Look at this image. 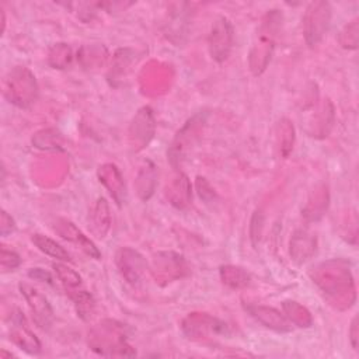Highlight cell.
I'll list each match as a JSON object with an SVG mask.
<instances>
[{"label": "cell", "mask_w": 359, "mask_h": 359, "mask_svg": "<svg viewBox=\"0 0 359 359\" xmlns=\"http://www.w3.org/2000/svg\"><path fill=\"white\" fill-rule=\"evenodd\" d=\"M53 231L65 240L74 243L76 246H79L90 258L94 260H101V253L99 250V247L93 243V240H90V237H87L74 222H70L67 219L59 218L56 219V222L53 224Z\"/></svg>", "instance_id": "cell-12"}, {"label": "cell", "mask_w": 359, "mask_h": 359, "mask_svg": "<svg viewBox=\"0 0 359 359\" xmlns=\"http://www.w3.org/2000/svg\"><path fill=\"white\" fill-rule=\"evenodd\" d=\"M10 341L17 345L22 351L28 355H38L42 351L41 341L38 337L28 328L24 316L20 310H16L12 315V327L9 331Z\"/></svg>", "instance_id": "cell-10"}, {"label": "cell", "mask_w": 359, "mask_h": 359, "mask_svg": "<svg viewBox=\"0 0 359 359\" xmlns=\"http://www.w3.org/2000/svg\"><path fill=\"white\" fill-rule=\"evenodd\" d=\"M317 250V237L308 229H298L290 244V253L291 258L297 264H305L308 260H310Z\"/></svg>", "instance_id": "cell-16"}, {"label": "cell", "mask_w": 359, "mask_h": 359, "mask_svg": "<svg viewBox=\"0 0 359 359\" xmlns=\"http://www.w3.org/2000/svg\"><path fill=\"white\" fill-rule=\"evenodd\" d=\"M28 276H30V278H33V279H35V281L47 282L48 285H53L52 275H51L48 271L42 269V268H33V269H30Z\"/></svg>", "instance_id": "cell-34"}, {"label": "cell", "mask_w": 359, "mask_h": 359, "mask_svg": "<svg viewBox=\"0 0 359 359\" xmlns=\"http://www.w3.org/2000/svg\"><path fill=\"white\" fill-rule=\"evenodd\" d=\"M89 347L96 353L108 358H132L136 355L128 342L124 324L115 320L100 322L89 333Z\"/></svg>", "instance_id": "cell-1"}, {"label": "cell", "mask_w": 359, "mask_h": 359, "mask_svg": "<svg viewBox=\"0 0 359 359\" xmlns=\"http://www.w3.org/2000/svg\"><path fill=\"white\" fill-rule=\"evenodd\" d=\"M235 30L231 20L225 16H219L213 20L208 35V51L210 58L222 63L228 60L233 49Z\"/></svg>", "instance_id": "cell-5"}, {"label": "cell", "mask_w": 359, "mask_h": 359, "mask_svg": "<svg viewBox=\"0 0 359 359\" xmlns=\"http://www.w3.org/2000/svg\"><path fill=\"white\" fill-rule=\"evenodd\" d=\"M358 340H359V330H358V316H355L351 322V327H349V341L352 348L358 352Z\"/></svg>", "instance_id": "cell-35"}, {"label": "cell", "mask_w": 359, "mask_h": 359, "mask_svg": "<svg viewBox=\"0 0 359 359\" xmlns=\"http://www.w3.org/2000/svg\"><path fill=\"white\" fill-rule=\"evenodd\" d=\"M282 22L283 16L279 10H271L262 19L249 56L250 70L254 76H260L265 72L272 56L275 40L282 28Z\"/></svg>", "instance_id": "cell-2"}, {"label": "cell", "mask_w": 359, "mask_h": 359, "mask_svg": "<svg viewBox=\"0 0 359 359\" xmlns=\"http://www.w3.org/2000/svg\"><path fill=\"white\" fill-rule=\"evenodd\" d=\"M219 274L224 285L229 286L232 290L246 288V286L250 285V281H251L250 274L236 265H224L221 267Z\"/></svg>", "instance_id": "cell-24"}, {"label": "cell", "mask_w": 359, "mask_h": 359, "mask_svg": "<svg viewBox=\"0 0 359 359\" xmlns=\"http://www.w3.org/2000/svg\"><path fill=\"white\" fill-rule=\"evenodd\" d=\"M340 44L345 49H356L358 48V40H359V23L358 19H353L351 23H348L342 31L340 33Z\"/></svg>", "instance_id": "cell-29"}, {"label": "cell", "mask_w": 359, "mask_h": 359, "mask_svg": "<svg viewBox=\"0 0 359 359\" xmlns=\"http://www.w3.org/2000/svg\"><path fill=\"white\" fill-rule=\"evenodd\" d=\"M19 290L31 310L35 324L42 330H49L55 316H53V309L49 301L47 299V297L27 282H22L19 285Z\"/></svg>", "instance_id": "cell-9"}, {"label": "cell", "mask_w": 359, "mask_h": 359, "mask_svg": "<svg viewBox=\"0 0 359 359\" xmlns=\"http://www.w3.org/2000/svg\"><path fill=\"white\" fill-rule=\"evenodd\" d=\"M205 122H206V114L199 112L195 117H192L191 119H188L185 122V125L177 132L173 143L170 145V149L167 152L169 159L174 167H177L181 163V160L184 159L188 149L192 148L197 137L199 136L201 128L203 126Z\"/></svg>", "instance_id": "cell-7"}, {"label": "cell", "mask_w": 359, "mask_h": 359, "mask_svg": "<svg viewBox=\"0 0 359 359\" xmlns=\"http://www.w3.org/2000/svg\"><path fill=\"white\" fill-rule=\"evenodd\" d=\"M52 268H53L58 279L60 281L67 297L81 291V290H85L82 276L74 268H70L69 265H66L63 262H55L52 265Z\"/></svg>", "instance_id": "cell-19"}, {"label": "cell", "mask_w": 359, "mask_h": 359, "mask_svg": "<svg viewBox=\"0 0 359 359\" xmlns=\"http://www.w3.org/2000/svg\"><path fill=\"white\" fill-rule=\"evenodd\" d=\"M34 147L44 151H63L62 135L55 129H44L34 135Z\"/></svg>", "instance_id": "cell-26"}, {"label": "cell", "mask_w": 359, "mask_h": 359, "mask_svg": "<svg viewBox=\"0 0 359 359\" xmlns=\"http://www.w3.org/2000/svg\"><path fill=\"white\" fill-rule=\"evenodd\" d=\"M0 356H2V358H12V356H13V353L6 352L5 349H2V351H0Z\"/></svg>", "instance_id": "cell-37"}, {"label": "cell", "mask_w": 359, "mask_h": 359, "mask_svg": "<svg viewBox=\"0 0 359 359\" xmlns=\"http://www.w3.org/2000/svg\"><path fill=\"white\" fill-rule=\"evenodd\" d=\"M276 139L279 153L283 159L288 158L294 151L295 128L288 118H282L276 125Z\"/></svg>", "instance_id": "cell-21"}, {"label": "cell", "mask_w": 359, "mask_h": 359, "mask_svg": "<svg viewBox=\"0 0 359 359\" xmlns=\"http://www.w3.org/2000/svg\"><path fill=\"white\" fill-rule=\"evenodd\" d=\"M97 176L100 183L107 188L108 194L115 201V203L118 206H122L126 202L128 191L119 169L112 163H107L99 167Z\"/></svg>", "instance_id": "cell-14"}, {"label": "cell", "mask_w": 359, "mask_h": 359, "mask_svg": "<svg viewBox=\"0 0 359 359\" xmlns=\"http://www.w3.org/2000/svg\"><path fill=\"white\" fill-rule=\"evenodd\" d=\"M22 265V257L15 251L9 250L6 246L0 247V267L2 272H10Z\"/></svg>", "instance_id": "cell-30"}, {"label": "cell", "mask_w": 359, "mask_h": 359, "mask_svg": "<svg viewBox=\"0 0 359 359\" xmlns=\"http://www.w3.org/2000/svg\"><path fill=\"white\" fill-rule=\"evenodd\" d=\"M89 231L93 236L103 240L111 231L112 217L110 203L104 197L97 198L89 213Z\"/></svg>", "instance_id": "cell-15"}, {"label": "cell", "mask_w": 359, "mask_h": 359, "mask_svg": "<svg viewBox=\"0 0 359 359\" xmlns=\"http://www.w3.org/2000/svg\"><path fill=\"white\" fill-rule=\"evenodd\" d=\"M166 35L177 47H180L181 44L185 42V40L188 37V15H187V12H177L170 17V20L167 23Z\"/></svg>", "instance_id": "cell-22"}, {"label": "cell", "mask_w": 359, "mask_h": 359, "mask_svg": "<svg viewBox=\"0 0 359 359\" xmlns=\"http://www.w3.org/2000/svg\"><path fill=\"white\" fill-rule=\"evenodd\" d=\"M115 265L121 276L132 286L143 282L148 271V262L137 250L131 247H121L115 253Z\"/></svg>", "instance_id": "cell-8"}, {"label": "cell", "mask_w": 359, "mask_h": 359, "mask_svg": "<svg viewBox=\"0 0 359 359\" xmlns=\"http://www.w3.org/2000/svg\"><path fill=\"white\" fill-rule=\"evenodd\" d=\"M155 115L151 107H142L129 126V137L139 149L147 148L155 136Z\"/></svg>", "instance_id": "cell-11"}, {"label": "cell", "mask_w": 359, "mask_h": 359, "mask_svg": "<svg viewBox=\"0 0 359 359\" xmlns=\"http://www.w3.org/2000/svg\"><path fill=\"white\" fill-rule=\"evenodd\" d=\"M328 208V191L326 187H322V191L315 192V203L309 202L303 210V217L309 222L319 221Z\"/></svg>", "instance_id": "cell-25"}, {"label": "cell", "mask_w": 359, "mask_h": 359, "mask_svg": "<svg viewBox=\"0 0 359 359\" xmlns=\"http://www.w3.org/2000/svg\"><path fill=\"white\" fill-rule=\"evenodd\" d=\"M282 310L285 317L288 319L294 326L309 328L313 324L312 313L299 302L295 301H285L282 302Z\"/></svg>", "instance_id": "cell-20"}, {"label": "cell", "mask_w": 359, "mask_h": 359, "mask_svg": "<svg viewBox=\"0 0 359 359\" xmlns=\"http://www.w3.org/2000/svg\"><path fill=\"white\" fill-rule=\"evenodd\" d=\"M181 330L190 340L195 341L217 338L219 335L229 334V327L226 323L206 313H190L183 320Z\"/></svg>", "instance_id": "cell-6"}, {"label": "cell", "mask_w": 359, "mask_h": 359, "mask_svg": "<svg viewBox=\"0 0 359 359\" xmlns=\"http://www.w3.org/2000/svg\"><path fill=\"white\" fill-rule=\"evenodd\" d=\"M3 94L19 108L31 107L38 99V83L33 72L26 66L10 69L3 81Z\"/></svg>", "instance_id": "cell-3"}, {"label": "cell", "mask_w": 359, "mask_h": 359, "mask_svg": "<svg viewBox=\"0 0 359 359\" xmlns=\"http://www.w3.org/2000/svg\"><path fill=\"white\" fill-rule=\"evenodd\" d=\"M0 12H2V34H3L6 30V13L3 9H0Z\"/></svg>", "instance_id": "cell-36"}, {"label": "cell", "mask_w": 359, "mask_h": 359, "mask_svg": "<svg viewBox=\"0 0 359 359\" xmlns=\"http://www.w3.org/2000/svg\"><path fill=\"white\" fill-rule=\"evenodd\" d=\"M72 60L70 48L66 44H56L49 51L48 62L53 69H65Z\"/></svg>", "instance_id": "cell-28"}, {"label": "cell", "mask_w": 359, "mask_h": 359, "mask_svg": "<svg viewBox=\"0 0 359 359\" xmlns=\"http://www.w3.org/2000/svg\"><path fill=\"white\" fill-rule=\"evenodd\" d=\"M333 10L328 2H312L303 16V37L306 44L313 48L319 45L331 23Z\"/></svg>", "instance_id": "cell-4"}, {"label": "cell", "mask_w": 359, "mask_h": 359, "mask_svg": "<svg viewBox=\"0 0 359 359\" xmlns=\"http://www.w3.org/2000/svg\"><path fill=\"white\" fill-rule=\"evenodd\" d=\"M158 181L156 166L152 162H145L136 177V192L142 201H149L155 192Z\"/></svg>", "instance_id": "cell-18"}, {"label": "cell", "mask_w": 359, "mask_h": 359, "mask_svg": "<svg viewBox=\"0 0 359 359\" xmlns=\"http://www.w3.org/2000/svg\"><path fill=\"white\" fill-rule=\"evenodd\" d=\"M15 231H16L15 219L3 209L2 213H0V235H2V237H6L12 235Z\"/></svg>", "instance_id": "cell-33"}, {"label": "cell", "mask_w": 359, "mask_h": 359, "mask_svg": "<svg viewBox=\"0 0 359 359\" xmlns=\"http://www.w3.org/2000/svg\"><path fill=\"white\" fill-rule=\"evenodd\" d=\"M197 190H198V195L202 201H205L206 203L213 202L217 199V192H215L213 187L208 183L206 178L203 177H197Z\"/></svg>", "instance_id": "cell-32"}, {"label": "cell", "mask_w": 359, "mask_h": 359, "mask_svg": "<svg viewBox=\"0 0 359 359\" xmlns=\"http://www.w3.org/2000/svg\"><path fill=\"white\" fill-rule=\"evenodd\" d=\"M264 224H265V217L262 210L261 209L254 210L250 221V240L256 249L261 240V236L264 232Z\"/></svg>", "instance_id": "cell-31"}, {"label": "cell", "mask_w": 359, "mask_h": 359, "mask_svg": "<svg viewBox=\"0 0 359 359\" xmlns=\"http://www.w3.org/2000/svg\"><path fill=\"white\" fill-rule=\"evenodd\" d=\"M244 309L253 319H256L260 324L272 331L291 333L294 330V324L285 317L283 313L274 308L261 305H247L244 306Z\"/></svg>", "instance_id": "cell-13"}, {"label": "cell", "mask_w": 359, "mask_h": 359, "mask_svg": "<svg viewBox=\"0 0 359 359\" xmlns=\"http://www.w3.org/2000/svg\"><path fill=\"white\" fill-rule=\"evenodd\" d=\"M166 195L173 206L178 209L187 208L191 203V198H192L190 178L184 173H178L177 177L167 187Z\"/></svg>", "instance_id": "cell-17"}, {"label": "cell", "mask_w": 359, "mask_h": 359, "mask_svg": "<svg viewBox=\"0 0 359 359\" xmlns=\"http://www.w3.org/2000/svg\"><path fill=\"white\" fill-rule=\"evenodd\" d=\"M31 242L45 256H49V257H52L58 261H63V262L70 261V254L67 253V250H65L59 243H56L51 237L41 235V233H34L31 236Z\"/></svg>", "instance_id": "cell-23"}, {"label": "cell", "mask_w": 359, "mask_h": 359, "mask_svg": "<svg viewBox=\"0 0 359 359\" xmlns=\"http://www.w3.org/2000/svg\"><path fill=\"white\" fill-rule=\"evenodd\" d=\"M69 298H70L72 302H74V305L76 308V312H78V316H81L83 320L90 317V315L94 310L96 302H94L93 295L89 291L81 290V291H78L75 294L69 295Z\"/></svg>", "instance_id": "cell-27"}]
</instances>
